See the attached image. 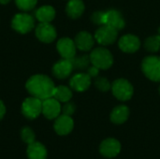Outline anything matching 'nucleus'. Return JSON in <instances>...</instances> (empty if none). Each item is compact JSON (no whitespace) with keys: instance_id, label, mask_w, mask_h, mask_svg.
<instances>
[{"instance_id":"f257e3e1","label":"nucleus","mask_w":160,"mask_h":159,"mask_svg":"<svg viewBox=\"0 0 160 159\" xmlns=\"http://www.w3.org/2000/svg\"><path fill=\"white\" fill-rule=\"evenodd\" d=\"M25 87L32 97L39 98L40 100H45L47 98L52 97L54 92V83L46 75H34L26 82Z\"/></svg>"},{"instance_id":"f03ea898","label":"nucleus","mask_w":160,"mask_h":159,"mask_svg":"<svg viewBox=\"0 0 160 159\" xmlns=\"http://www.w3.org/2000/svg\"><path fill=\"white\" fill-rule=\"evenodd\" d=\"M90 60L92 65L97 67L98 69H108L113 64L112 54L104 47L94 49L90 53Z\"/></svg>"},{"instance_id":"7ed1b4c3","label":"nucleus","mask_w":160,"mask_h":159,"mask_svg":"<svg viewBox=\"0 0 160 159\" xmlns=\"http://www.w3.org/2000/svg\"><path fill=\"white\" fill-rule=\"evenodd\" d=\"M143 74L153 82H160V57L150 55L143 59L142 64Z\"/></svg>"},{"instance_id":"20e7f679","label":"nucleus","mask_w":160,"mask_h":159,"mask_svg":"<svg viewBox=\"0 0 160 159\" xmlns=\"http://www.w3.org/2000/svg\"><path fill=\"white\" fill-rule=\"evenodd\" d=\"M112 95L121 101L129 100L134 93L132 84L126 79H118L112 84Z\"/></svg>"},{"instance_id":"39448f33","label":"nucleus","mask_w":160,"mask_h":159,"mask_svg":"<svg viewBox=\"0 0 160 159\" xmlns=\"http://www.w3.org/2000/svg\"><path fill=\"white\" fill-rule=\"evenodd\" d=\"M22 112L28 119H36L42 113V100L35 97L25 98L22 105Z\"/></svg>"},{"instance_id":"423d86ee","label":"nucleus","mask_w":160,"mask_h":159,"mask_svg":"<svg viewBox=\"0 0 160 159\" xmlns=\"http://www.w3.org/2000/svg\"><path fill=\"white\" fill-rule=\"evenodd\" d=\"M11 25L15 31H17L21 34H25L27 32H30L34 28L35 20L29 14L19 13L13 17Z\"/></svg>"},{"instance_id":"0eeeda50","label":"nucleus","mask_w":160,"mask_h":159,"mask_svg":"<svg viewBox=\"0 0 160 159\" xmlns=\"http://www.w3.org/2000/svg\"><path fill=\"white\" fill-rule=\"evenodd\" d=\"M118 36V31L110 25H101L95 33V39L100 45L107 46L115 42Z\"/></svg>"},{"instance_id":"6e6552de","label":"nucleus","mask_w":160,"mask_h":159,"mask_svg":"<svg viewBox=\"0 0 160 159\" xmlns=\"http://www.w3.org/2000/svg\"><path fill=\"white\" fill-rule=\"evenodd\" d=\"M121 152V143L114 138H108L102 141L99 145V153L107 158H113Z\"/></svg>"},{"instance_id":"1a4fd4ad","label":"nucleus","mask_w":160,"mask_h":159,"mask_svg":"<svg viewBox=\"0 0 160 159\" xmlns=\"http://www.w3.org/2000/svg\"><path fill=\"white\" fill-rule=\"evenodd\" d=\"M61 112L62 108L60 102L54 97L42 100V113L47 119H56L60 115Z\"/></svg>"},{"instance_id":"9d476101","label":"nucleus","mask_w":160,"mask_h":159,"mask_svg":"<svg viewBox=\"0 0 160 159\" xmlns=\"http://www.w3.org/2000/svg\"><path fill=\"white\" fill-rule=\"evenodd\" d=\"M36 36L40 41L50 43L56 38V30L50 22H40L36 28Z\"/></svg>"},{"instance_id":"9b49d317","label":"nucleus","mask_w":160,"mask_h":159,"mask_svg":"<svg viewBox=\"0 0 160 159\" xmlns=\"http://www.w3.org/2000/svg\"><path fill=\"white\" fill-rule=\"evenodd\" d=\"M55 132L60 136H66L68 135L74 127V122L71 118V116L68 115H59L54 122L53 125Z\"/></svg>"},{"instance_id":"f8f14e48","label":"nucleus","mask_w":160,"mask_h":159,"mask_svg":"<svg viewBox=\"0 0 160 159\" xmlns=\"http://www.w3.org/2000/svg\"><path fill=\"white\" fill-rule=\"evenodd\" d=\"M118 45L121 51H123L124 52L133 53L140 49L141 41L138 37L131 35V34H128V35L123 36L119 39Z\"/></svg>"},{"instance_id":"ddd939ff","label":"nucleus","mask_w":160,"mask_h":159,"mask_svg":"<svg viewBox=\"0 0 160 159\" xmlns=\"http://www.w3.org/2000/svg\"><path fill=\"white\" fill-rule=\"evenodd\" d=\"M57 51L64 59H72L76 54V45L75 42L68 38H60L57 42Z\"/></svg>"},{"instance_id":"4468645a","label":"nucleus","mask_w":160,"mask_h":159,"mask_svg":"<svg viewBox=\"0 0 160 159\" xmlns=\"http://www.w3.org/2000/svg\"><path fill=\"white\" fill-rule=\"evenodd\" d=\"M70 87L77 92L86 91L91 84V77L87 73H77L69 81Z\"/></svg>"},{"instance_id":"2eb2a0df","label":"nucleus","mask_w":160,"mask_h":159,"mask_svg":"<svg viewBox=\"0 0 160 159\" xmlns=\"http://www.w3.org/2000/svg\"><path fill=\"white\" fill-rule=\"evenodd\" d=\"M73 65L71 63L70 59H62L59 60L57 63L54 64L52 67V73L57 79H66L68 78L72 70H73Z\"/></svg>"},{"instance_id":"dca6fc26","label":"nucleus","mask_w":160,"mask_h":159,"mask_svg":"<svg viewBox=\"0 0 160 159\" xmlns=\"http://www.w3.org/2000/svg\"><path fill=\"white\" fill-rule=\"evenodd\" d=\"M105 24L110 25L117 31L123 29L126 25V22L122 14L115 9H110L105 12Z\"/></svg>"},{"instance_id":"f3484780","label":"nucleus","mask_w":160,"mask_h":159,"mask_svg":"<svg viewBox=\"0 0 160 159\" xmlns=\"http://www.w3.org/2000/svg\"><path fill=\"white\" fill-rule=\"evenodd\" d=\"M75 45L76 48L82 52L90 51L95 43V37L86 31H82L78 33V35L75 37Z\"/></svg>"},{"instance_id":"a211bd4d","label":"nucleus","mask_w":160,"mask_h":159,"mask_svg":"<svg viewBox=\"0 0 160 159\" xmlns=\"http://www.w3.org/2000/svg\"><path fill=\"white\" fill-rule=\"evenodd\" d=\"M26 155L29 159H46L48 152L46 147L42 143L38 142H34L28 144Z\"/></svg>"},{"instance_id":"6ab92c4d","label":"nucleus","mask_w":160,"mask_h":159,"mask_svg":"<svg viewBox=\"0 0 160 159\" xmlns=\"http://www.w3.org/2000/svg\"><path fill=\"white\" fill-rule=\"evenodd\" d=\"M129 109L126 105H119L115 107L110 115L111 121L115 125H122L128 121L129 117Z\"/></svg>"},{"instance_id":"aec40b11","label":"nucleus","mask_w":160,"mask_h":159,"mask_svg":"<svg viewBox=\"0 0 160 159\" xmlns=\"http://www.w3.org/2000/svg\"><path fill=\"white\" fill-rule=\"evenodd\" d=\"M67 14L72 19H78L84 11V4L82 0H69L66 7Z\"/></svg>"},{"instance_id":"412c9836","label":"nucleus","mask_w":160,"mask_h":159,"mask_svg":"<svg viewBox=\"0 0 160 159\" xmlns=\"http://www.w3.org/2000/svg\"><path fill=\"white\" fill-rule=\"evenodd\" d=\"M55 17V10L51 6H43L36 11V18L39 22H51Z\"/></svg>"},{"instance_id":"4be33fe9","label":"nucleus","mask_w":160,"mask_h":159,"mask_svg":"<svg viewBox=\"0 0 160 159\" xmlns=\"http://www.w3.org/2000/svg\"><path fill=\"white\" fill-rule=\"evenodd\" d=\"M52 97H54L55 99H57L59 102H68L70 100V98L72 97V91L64 85H60L54 88V92H53V96Z\"/></svg>"},{"instance_id":"5701e85b","label":"nucleus","mask_w":160,"mask_h":159,"mask_svg":"<svg viewBox=\"0 0 160 159\" xmlns=\"http://www.w3.org/2000/svg\"><path fill=\"white\" fill-rule=\"evenodd\" d=\"M71 60V63L73 65V68L74 69H78V70H87L89 67V65L91 63L90 60V55H81L78 57H73Z\"/></svg>"},{"instance_id":"b1692460","label":"nucleus","mask_w":160,"mask_h":159,"mask_svg":"<svg viewBox=\"0 0 160 159\" xmlns=\"http://www.w3.org/2000/svg\"><path fill=\"white\" fill-rule=\"evenodd\" d=\"M144 48L151 52H157L160 50V35L152 36L146 38L144 42Z\"/></svg>"},{"instance_id":"393cba45","label":"nucleus","mask_w":160,"mask_h":159,"mask_svg":"<svg viewBox=\"0 0 160 159\" xmlns=\"http://www.w3.org/2000/svg\"><path fill=\"white\" fill-rule=\"evenodd\" d=\"M21 137H22V140L27 143V144H30L34 142H36V135L34 133V131L30 128V127H23L21 131Z\"/></svg>"},{"instance_id":"a878e982","label":"nucleus","mask_w":160,"mask_h":159,"mask_svg":"<svg viewBox=\"0 0 160 159\" xmlns=\"http://www.w3.org/2000/svg\"><path fill=\"white\" fill-rule=\"evenodd\" d=\"M38 0H15V3L17 5V7L24 11H28L31 10L35 7V6L37 5Z\"/></svg>"},{"instance_id":"bb28decb","label":"nucleus","mask_w":160,"mask_h":159,"mask_svg":"<svg viewBox=\"0 0 160 159\" xmlns=\"http://www.w3.org/2000/svg\"><path fill=\"white\" fill-rule=\"evenodd\" d=\"M95 85L97 86V88L102 92H107L110 89H112V85L110 83V82L103 77H98L95 81Z\"/></svg>"},{"instance_id":"cd10ccee","label":"nucleus","mask_w":160,"mask_h":159,"mask_svg":"<svg viewBox=\"0 0 160 159\" xmlns=\"http://www.w3.org/2000/svg\"><path fill=\"white\" fill-rule=\"evenodd\" d=\"M92 22L98 25H104L105 24V11H96L92 14L91 17Z\"/></svg>"},{"instance_id":"c85d7f7f","label":"nucleus","mask_w":160,"mask_h":159,"mask_svg":"<svg viewBox=\"0 0 160 159\" xmlns=\"http://www.w3.org/2000/svg\"><path fill=\"white\" fill-rule=\"evenodd\" d=\"M75 110H76V107H75L74 103L68 101V102H66V104L63 106V108H62V112H63V114H65V115L71 116V115L75 112Z\"/></svg>"},{"instance_id":"c756f323","label":"nucleus","mask_w":160,"mask_h":159,"mask_svg":"<svg viewBox=\"0 0 160 159\" xmlns=\"http://www.w3.org/2000/svg\"><path fill=\"white\" fill-rule=\"evenodd\" d=\"M98 71L99 69L95 67V66H92V67H89L88 69H87V74L91 77V78H95L98 75Z\"/></svg>"},{"instance_id":"7c9ffc66","label":"nucleus","mask_w":160,"mask_h":159,"mask_svg":"<svg viewBox=\"0 0 160 159\" xmlns=\"http://www.w3.org/2000/svg\"><path fill=\"white\" fill-rule=\"evenodd\" d=\"M5 113H6V107L4 105V103L0 100V120L3 119Z\"/></svg>"},{"instance_id":"2f4dec72","label":"nucleus","mask_w":160,"mask_h":159,"mask_svg":"<svg viewBox=\"0 0 160 159\" xmlns=\"http://www.w3.org/2000/svg\"><path fill=\"white\" fill-rule=\"evenodd\" d=\"M10 0H0V3L1 4H8Z\"/></svg>"},{"instance_id":"473e14b6","label":"nucleus","mask_w":160,"mask_h":159,"mask_svg":"<svg viewBox=\"0 0 160 159\" xmlns=\"http://www.w3.org/2000/svg\"><path fill=\"white\" fill-rule=\"evenodd\" d=\"M158 32H159V35H160V28H159V29H158Z\"/></svg>"},{"instance_id":"72a5a7b5","label":"nucleus","mask_w":160,"mask_h":159,"mask_svg":"<svg viewBox=\"0 0 160 159\" xmlns=\"http://www.w3.org/2000/svg\"><path fill=\"white\" fill-rule=\"evenodd\" d=\"M159 93H160V87H159Z\"/></svg>"}]
</instances>
